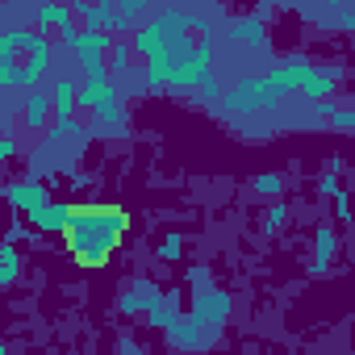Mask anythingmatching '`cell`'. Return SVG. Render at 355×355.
Returning a JSON list of instances; mask_svg holds the SVG:
<instances>
[{
  "label": "cell",
  "instance_id": "obj_1",
  "mask_svg": "<svg viewBox=\"0 0 355 355\" xmlns=\"http://www.w3.org/2000/svg\"><path fill=\"white\" fill-rule=\"evenodd\" d=\"M125 230H130V214L117 209V205H71V226L63 234H67V247H71L76 263L101 268L113 255V247L121 243Z\"/></svg>",
  "mask_w": 355,
  "mask_h": 355
},
{
  "label": "cell",
  "instance_id": "obj_2",
  "mask_svg": "<svg viewBox=\"0 0 355 355\" xmlns=\"http://www.w3.org/2000/svg\"><path fill=\"white\" fill-rule=\"evenodd\" d=\"M5 201H9L17 214H38V209L51 201V193H46L38 180H17V184L5 189Z\"/></svg>",
  "mask_w": 355,
  "mask_h": 355
},
{
  "label": "cell",
  "instance_id": "obj_3",
  "mask_svg": "<svg viewBox=\"0 0 355 355\" xmlns=\"http://www.w3.org/2000/svg\"><path fill=\"white\" fill-rule=\"evenodd\" d=\"M226 318H230V297H226V293H205V297H197V305H193V322H197V326L222 330Z\"/></svg>",
  "mask_w": 355,
  "mask_h": 355
},
{
  "label": "cell",
  "instance_id": "obj_4",
  "mask_svg": "<svg viewBox=\"0 0 355 355\" xmlns=\"http://www.w3.org/2000/svg\"><path fill=\"white\" fill-rule=\"evenodd\" d=\"M30 222H34V230H42V234H63V230L71 226V205H67V201H46L38 214H30Z\"/></svg>",
  "mask_w": 355,
  "mask_h": 355
},
{
  "label": "cell",
  "instance_id": "obj_5",
  "mask_svg": "<svg viewBox=\"0 0 355 355\" xmlns=\"http://www.w3.org/2000/svg\"><path fill=\"white\" fill-rule=\"evenodd\" d=\"M272 101H276V96H272V88H268L263 80H247L243 88L230 92L226 105H230V109H255V105H272Z\"/></svg>",
  "mask_w": 355,
  "mask_h": 355
},
{
  "label": "cell",
  "instance_id": "obj_6",
  "mask_svg": "<svg viewBox=\"0 0 355 355\" xmlns=\"http://www.w3.org/2000/svg\"><path fill=\"white\" fill-rule=\"evenodd\" d=\"M334 80H338V71H318V67H313V71L305 76L301 92H305L309 101H326V96L334 92Z\"/></svg>",
  "mask_w": 355,
  "mask_h": 355
},
{
  "label": "cell",
  "instance_id": "obj_7",
  "mask_svg": "<svg viewBox=\"0 0 355 355\" xmlns=\"http://www.w3.org/2000/svg\"><path fill=\"white\" fill-rule=\"evenodd\" d=\"M21 121H26V130H42V125L51 121V96H46V92H30Z\"/></svg>",
  "mask_w": 355,
  "mask_h": 355
},
{
  "label": "cell",
  "instance_id": "obj_8",
  "mask_svg": "<svg viewBox=\"0 0 355 355\" xmlns=\"http://www.w3.org/2000/svg\"><path fill=\"white\" fill-rule=\"evenodd\" d=\"M334 247H338V239H334V230H318V239H313V272H322V268H330V259H334Z\"/></svg>",
  "mask_w": 355,
  "mask_h": 355
},
{
  "label": "cell",
  "instance_id": "obj_9",
  "mask_svg": "<svg viewBox=\"0 0 355 355\" xmlns=\"http://www.w3.org/2000/svg\"><path fill=\"white\" fill-rule=\"evenodd\" d=\"M17 272H21V255H17V247H13V243H0V288L13 284Z\"/></svg>",
  "mask_w": 355,
  "mask_h": 355
},
{
  "label": "cell",
  "instance_id": "obj_10",
  "mask_svg": "<svg viewBox=\"0 0 355 355\" xmlns=\"http://www.w3.org/2000/svg\"><path fill=\"white\" fill-rule=\"evenodd\" d=\"M175 309H180V301H175V297H163V301H155V305H150V326L167 330V326L175 322Z\"/></svg>",
  "mask_w": 355,
  "mask_h": 355
},
{
  "label": "cell",
  "instance_id": "obj_11",
  "mask_svg": "<svg viewBox=\"0 0 355 355\" xmlns=\"http://www.w3.org/2000/svg\"><path fill=\"white\" fill-rule=\"evenodd\" d=\"M234 38H243V42H255V46H263V30H259V21L251 26V21H239L234 26Z\"/></svg>",
  "mask_w": 355,
  "mask_h": 355
},
{
  "label": "cell",
  "instance_id": "obj_12",
  "mask_svg": "<svg viewBox=\"0 0 355 355\" xmlns=\"http://www.w3.org/2000/svg\"><path fill=\"white\" fill-rule=\"evenodd\" d=\"M255 189H259V193H280V180H276V175H259Z\"/></svg>",
  "mask_w": 355,
  "mask_h": 355
},
{
  "label": "cell",
  "instance_id": "obj_13",
  "mask_svg": "<svg viewBox=\"0 0 355 355\" xmlns=\"http://www.w3.org/2000/svg\"><path fill=\"white\" fill-rule=\"evenodd\" d=\"M284 214H288L284 205H272V214H268V230H276V226L284 222Z\"/></svg>",
  "mask_w": 355,
  "mask_h": 355
},
{
  "label": "cell",
  "instance_id": "obj_14",
  "mask_svg": "<svg viewBox=\"0 0 355 355\" xmlns=\"http://www.w3.org/2000/svg\"><path fill=\"white\" fill-rule=\"evenodd\" d=\"M175 255H180V239H175V234H171V239L163 243V259H175Z\"/></svg>",
  "mask_w": 355,
  "mask_h": 355
},
{
  "label": "cell",
  "instance_id": "obj_15",
  "mask_svg": "<svg viewBox=\"0 0 355 355\" xmlns=\"http://www.w3.org/2000/svg\"><path fill=\"white\" fill-rule=\"evenodd\" d=\"M351 121H355V117H351V109H343V113H334V125H338V130H351Z\"/></svg>",
  "mask_w": 355,
  "mask_h": 355
},
{
  "label": "cell",
  "instance_id": "obj_16",
  "mask_svg": "<svg viewBox=\"0 0 355 355\" xmlns=\"http://www.w3.org/2000/svg\"><path fill=\"white\" fill-rule=\"evenodd\" d=\"M13 150H17V146H13V142H9V138H0V159H9V155H13Z\"/></svg>",
  "mask_w": 355,
  "mask_h": 355
},
{
  "label": "cell",
  "instance_id": "obj_17",
  "mask_svg": "<svg viewBox=\"0 0 355 355\" xmlns=\"http://www.w3.org/2000/svg\"><path fill=\"white\" fill-rule=\"evenodd\" d=\"M0 355H9V351H5V343H0Z\"/></svg>",
  "mask_w": 355,
  "mask_h": 355
},
{
  "label": "cell",
  "instance_id": "obj_18",
  "mask_svg": "<svg viewBox=\"0 0 355 355\" xmlns=\"http://www.w3.org/2000/svg\"><path fill=\"white\" fill-rule=\"evenodd\" d=\"M0 201H5V189H0Z\"/></svg>",
  "mask_w": 355,
  "mask_h": 355
}]
</instances>
